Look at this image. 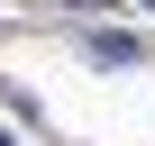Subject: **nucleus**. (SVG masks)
<instances>
[{"label":"nucleus","mask_w":155,"mask_h":146,"mask_svg":"<svg viewBox=\"0 0 155 146\" xmlns=\"http://www.w3.org/2000/svg\"><path fill=\"white\" fill-rule=\"evenodd\" d=\"M0 146H9V137H0Z\"/></svg>","instance_id":"f257e3e1"}]
</instances>
